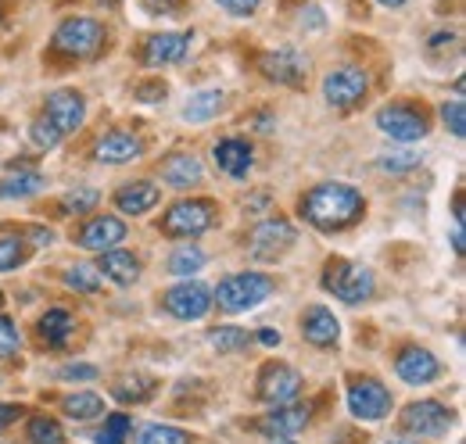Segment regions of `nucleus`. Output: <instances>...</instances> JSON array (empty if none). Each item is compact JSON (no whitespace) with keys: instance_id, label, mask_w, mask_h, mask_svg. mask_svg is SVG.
I'll return each instance as SVG.
<instances>
[{"instance_id":"obj_38","label":"nucleus","mask_w":466,"mask_h":444,"mask_svg":"<svg viewBox=\"0 0 466 444\" xmlns=\"http://www.w3.org/2000/svg\"><path fill=\"white\" fill-rule=\"evenodd\" d=\"M208 344H212L216 351L230 355V351H240V348H248V333L240 330V327H219V330L208 333Z\"/></svg>"},{"instance_id":"obj_45","label":"nucleus","mask_w":466,"mask_h":444,"mask_svg":"<svg viewBox=\"0 0 466 444\" xmlns=\"http://www.w3.org/2000/svg\"><path fill=\"white\" fill-rule=\"evenodd\" d=\"M22 419V405H0V434L11 427V423H18Z\"/></svg>"},{"instance_id":"obj_8","label":"nucleus","mask_w":466,"mask_h":444,"mask_svg":"<svg viewBox=\"0 0 466 444\" xmlns=\"http://www.w3.org/2000/svg\"><path fill=\"white\" fill-rule=\"evenodd\" d=\"M377 126H380V133H388L391 140H406V144L423 140V136L431 133V122H427L423 108L406 105V101L388 105V108L377 111Z\"/></svg>"},{"instance_id":"obj_18","label":"nucleus","mask_w":466,"mask_h":444,"mask_svg":"<svg viewBox=\"0 0 466 444\" xmlns=\"http://www.w3.org/2000/svg\"><path fill=\"white\" fill-rule=\"evenodd\" d=\"M44 115L58 126L61 133H76V129L83 126V118H86V101H83V94H76V90H55V94L47 97Z\"/></svg>"},{"instance_id":"obj_21","label":"nucleus","mask_w":466,"mask_h":444,"mask_svg":"<svg viewBox=\"0 0 466 444\" xmlns=\"http://www.w3.org/2000/svg\"><path fill=\"white\" fill-rule=\"evenodd\" d=\"M162 201V190L147 179H137V183H126L116 190V208L122 216H147L155 205Z\"/></svg>"},{"instance_id":"obj_53","label":"nucleus","mask_w":466,"mask_h":444,"mask_svg":"<svg viewBox=\"0 0 466 444\" xmlns=\"http://www.w3.org/2000/svg\"><path fill=\"white\" fill-rule=\"evenodd\" d=\"M94 4H97V7H118L122 0H94Z\"/></svg>"},{"instance_id":"obj_2","label":"nucleus","mask_w":466,"mask_h":444,"mask_svg":"<svg viewBox=\"0 0 466 444\" xmlns=\"http://www.w3.org/2000/svg\"><path fill=\"white\" fill-rule=\"evenodd\" d=\"M101 47H105V25L94 18H83V15L65 18L51 36V51L65 57H94L101 55Z\"/></svg>"},{"instance_id":"obj_41","label":"nucleus","mask_w":466,"mask_h":444,"mask_svg":"<svg viewBox=\"0 0 466 444\" xmlns=\"http://www.w3.org/2000/svg\"><path fill=\"white\" fill-rule=\"evenodd\" d=\"M441 118H445V126L452 129V136H466V108H463V101H452V105H445L441 108Z\"/></svg>"},{"instance_id":"obj_37","label":"nucleus","mask_w":466,"mask_h":444,"mask_svg":"<svg viewBox=\"0 0 466 444\" xmlns=\"http://www.w3.org/2000/svg\"><path fill=\"white\" fill-rule=\"evenodd\" d=\"M133 434V423H129V416H122V412H112L108 419H105V427L94 434V444H126V438Z\"/></svg>"},{"instance_id":"obj_28","label":"nucleus","mask_w":466,"mask_h":444,"mask_svg":"<svg viewBox=\"0 0 466 444\" xmlns=\"http://www.w3.org/2000/svg\"><path fill=\"white\" fill-rule=\"evenodd\" d=\"M61 412H65L68 419H76V423L97 419V416L105 412V398H97V394H90V390H79V394H68V398L61 401Z\"/></svg>"},{"instance_id":"obj_25","label":"nucleus","mask_w":466,"mask_h":444,"mask_svg":"<svg viewBox=\"0 0 466 444\" xmlns=\"http://www.w3.org/2000/svg\"><path fill=\"white\" fill-rule=\"evenodd\" d=\"M72 327H76V319H72L68 308H47V312L40 316V323H36V333H40L51 348H65L68 337H72Z\"/></svg>"},{"instance_id":"obj_22","label":"nucleus","mask_w":466,"mask_h":444,"mask_svg":"<svg viewBox=\"0 0 466 444\" xmlns=\"http://www.w3.org/2000/svg\"><path fill=\"white\" fill-rule=\"evenodd\" d=\"M158 176L173 190H190V187H198L205 179V166H201L198 155H169L158 168Z\"/></svg>"},{"instance_id":"obj_19","label":"nucleus","mask_w":466,"mask_h":444,"mask_svg":"<svg viewBox=\"0 0 466 444\" xmlns=\"http://www.w3.org/2000/svg\"><path fill=\"white\" fill-rule=\"evenodd\" d=\"M301 337L312 344V348H334L338 344V337H341V323L334 319V312L327 308V305H312V308H305V316H301Z\"/></svg>"},{"instance_id":"obj_24","label":"nucleus","mask_w":466,"mask_h":444,"mask_svg":"<svg viewBox=\"0 0 466 444\" xmlns=\"http://www.w3.org/2000/svg\"><path fill=\"white\" fill-rule=\"evenodd\" d=\"M97 273L108 277L112 283H118V287H129V283L140 279V262H137L133 251L108 247V251H101V258H97Z\"/></svg>"},{"instance_id":"obj_23","label":"nucleus","mask_w":466,"mask_h":444,"mask_svg":"<svg viewBox=\"0 0 466 444\" xmlns=\"http://www.w3.org/2000/svg\"><path fill=\"white\" fill-rule=\"evenodd\" d=\"M212 158H216V166L223 168L230 179H244L248 172H251V162H255V151H251V144L248 140H219L216 147H212Z\"/></svg>"},{"instance_id":"obj_9","label":"nucleus","mask_w":466,"mask_h":444,"mask_svg":"<svg viewBox=\"0 0 466 444\" xmlns=\"http://www.w3.org/2000/svg\"><path fill=\"white\" fill-rule=\"evenodd\" d=\"M366 90H370V79H366V72H362L359 65H341V68L327 72V79H323V97H327V105H334V108H341V111L355 108V105L366 97Z\"/></svg>"},{"instance_id":"obj_26","label":"nucleus","mask_w":466,"mask_h":444,"mask_svg":"<svg viewBox=\"0 0 466 444\" xmlns=\"http://www.w3.org/2000/svg\"><path fill=\"white\" fill-rule=\"evenodd\" d=\"M155 390H158V380H155V377H147V373H126V377L116 380L112 394H116L122 405H140V401H147Z\"/></svg>"},{"instance_id":"obj_20","label":"nucleus","mask_w":466,"mask_h":444,"mask_svg":"<svg viewBox=\"0 0 466 444\" xmlns=\"http://www.w3.org/2000/svg\"><path fill=\"white\" fill-rule=\"evenodd\" d=\"M140 151H144V144H140V136H133V133H105L97 144H94V158L97 162H105V166H122V162H133V158H140Z\"/></svg>"},{"instance_id":"obj_10","label":"nucleus","mask_w":466,"mask_h":444,"mask_svg":"<svg viewBox=\"0 0 466 444\" xmlns=\"http://www.w3.org/2000/svg\"><path fill=\"white\" fill-rule=\"evenodd\" d=\"M294 240H298V233H294V226L288 219H266L251 229L248 251L258 262H277V258H284V251L291 247Z\"/></svg>"},{"instance_id":"obj_39","label":"nucleus","mask_w":466,"mask_h":444,"mask_svg":"<svg viewBox=\"0 0 466 444\" xmlns=\"http://www.w3.org/2000/svg\"><path fill=\"white\" fill-rule=\"evenodd\" d=\"M65 212H72V216H86V212H94V205H101V194L94 190V187H79V190H72V194H65Z\"/></svg>"},{"instance_id":"obj_6","label":"nucleus","mask_w":466,"mask_h":444,"mask_svg":"<svg viewBox=\"0 0 466 444\" xmlns=\"http://www.w3.org/2000/svg\"><path fill=\"white\" fill-rule=\"evenodd\" d=\"M456 423V412L445 409L441 401L434 398H423V401H412L402 409V430L406 434H420V438H445Z\"/></svg>"},{"instance_id":"obj_12","label":"nucleus","mask_w":466,"mask_h":444,"mask_svg":"<svg viewBox=\"0 0 466 444\" xmlns=\"http://www.w3.org/2000/svg\"><path fill=\"white\" fill-rule=\"evenodd\" d=\"M258 72L269 83H284V86H301L309 79V57L294 47H277L258 55Z\"/></svg>"},{"instance_id":"obj_43","label":"nucleus","mask_w":466,"mask_h":444,"mask_svg":"<svg viewBox=\"0 0 466 444\" xmlns=\"http://www.w3.org/2000/svg\"><path fill=\"white\" fill-rule=\"evenodd\" d=\"M227 15H237V18H248L255 7H258V0H216Z\"/></svg>"},{"instance_id":"obj_27","label":"nucleus","mask_w":466,"mask_h":444,"mask_svg":"<svg viewBox=\"0 0 466 444\" xmlns=\"http://www.w3.org/2000/svg\"><path fill=\"white\" fill-rule=\"evenodd\" d=\"M223 90H198L187 105H183V118L187 122H208V118H216L219 108H223Z\"/></svg>"},{"instance_id":"obj_14","label":"nucleus","mask_w":466,"mask_h":444,"mask_svg":"<svg viewBox=\"0 0 466 444\" xmlns=\"http://www.w3.org/2000/svg\"><path fill=\"white\" fill-rule=\"evenodd\" d=\"M194 36L190 33H151L140 47V61L147 68H162V65H179L183 57L190 55Z\"/></svg>"},{"instance_id":"obj_13","label":"nucleus","mask_w":466,"mask_h":444,"mask_svg":"<svg viewBox=\"0 0 466 444\" xmlns=\"http://www.w3.org/2000/svg\"><path fill=\"white\" fill-rule=\"evenodd\" d=\"M255 394L266 401V405H288L301 394V377L294 373L288 362H266L258 369V388Z\"/></svg>"},{"instance_id":"obj_15","label":"nucleus","mask_w":466,"mask_h":444,"mask_svg":"<svg viewBox=\"0 0 466 444\" xmlns=\"http://www.w3.org/2000/svg\"><path fill=\"white\" fill-rule=\"evenodd\" d=\"M395 373H399L406 384L420 388V384H434V380L441 377V362L434 358V351L409 344V348H402V355L395 358Z\"/></svg>"},{"instance_id":"obj_51","label":"nucleus","mask_w":466,"mask_h":444,"mask_svg":"<svg viewBox=\"0 0 466 444\" xmlns=\"http://www.w3.org/2000/svg\"><path fill=\"white\" fill-rule=\"evenodd\" d=\"M258 340H262V344H280V333H277V330H262V333H258Z\"/></svg>"},{"instance_id":"obj_48","label":"nucleus","mask_w":466,"mask_h":444,"mask_svg":"<svg viewBox=\"0 0 466 444\" xmlns=\"http://www.w3.org/2000/svg\"><path fill=\"white\" fill-rule=\"evenodd\" d=\"M25 240H33V244H36V247H44V244H51V229H40V226H33V229H29V237H25Z\"/></svg>"},{"instance_id":"obj_50","label":"nucleus","mask_w":466,"mask_h":444,"mask_svg":"<svg viewBox=\"0 0 466 444\" xmlns=\"http://www.w3.org/2000/svg\"><path fill=\"white\" fill-rule=\"evenodd\" d=\"M452 247H456V255H463V226L452 229Z\"/></svg>"},{"instance_id":"obj_35","label":"nucleus","mask_w":466,"mask_h":444,"mask_svg":"<svg viewBox=\"0 0 466 444\" xmlns=\"http://www.w3.org/2000/svg\"><path fill=\"white\" fill-rule=\"evenodd\" d=\"M29 444H65V430L51 416H33L29 419Z\"/></svg>"},{"instance_id":"obj_5","label":"nucleus","mask_w":466,"mask_h":444,"mask_svg":"<svg viewBox=\"0 0 466 444\" xmlns=\"http://www.w3.org/2000/svg\"><path fill=\"white\" fill-rule=\"evenodd\" d=\"M216 222V208L205 197H187L176 201L173 208L162 216V233L166 237H201L205 229H212Z\"/></svg>"},{"instance_id":"obj_7","label":"nucleus","mask_w":466,"mask_h":444,"mask_svg":"<svg viewBox=\"0 0 466 444\" xmlns=\"http://www.w3.org/2000/svg\"><path fill=\"white\" fill-rule=\"evenodd\" d=\"M349 409L355 419L362 423H377L391 412V390L373 377H355L349 384Z\"/></svg>"},{"instance_id":"obj_47","label":"nucleus","mask_w":466,"mask_h":444,"mask_svg":"<svg viewBox=\"0 0 466 444\" xmlns=\"http://www.w3.org/2000/svg\"><path fill=\"white\" fill-rule=\"evenodd\" d=\"M298 18H301V25L309 22V25L316 29V33H323V15H319V11L312 7V4H309V7H301V15H298Z\"/></svg>"},{"instance_id":"obj_40","label":"nucleus","mask_w":466,"mask_h":444,"mask_svg":"<svg viewBox=\"0 0 466 444\" xmlns=\"http://www.w3.org/2000/svg\"><path fill=\"white\" fill-rule=\"evenodd\" d=\"M18 351H22V333H18V327L11 319L0 316V358H11Z\"/></svg>"},{"instance_id":"obj_17","label":"nucleus","mask_w":466,"mask_h":444,"mask_svg":"<svg viewBox=\"0 0 466 444\" xmlns=\"http://www.w3.org/2000/svg\"><path fill=\"white\" fill-rule=\"evenodd\" d=\"M312 419V409L309 405H277L269 416H262L255 427L266 434V438H294L309 427Z\"/></svg>"},{"instance_id":"obj_55","label":"nucleus","mask_w":466,"mask_h":444,"mask_svg":"<svg viewBox=\"0 0 466 444\" xmlns=\"http://www.w3.org/2000/svg\"><path fill=\"white\" fill-rule=\"evenodd\" d=\"M388 444H420V441H409V438H395V441H388Z\"/></svg>"},{"instance_id":"obj_3","label":"nucleus","mask_w":466,"mask_h":444,"mask_svg":"<svg viewBox=\"0 0 466 444\" xmlns=\"http://www.w3.org/2000/svg\"><path fill=\"white\" fill-rule=\"evenodd\" d=\"M269 294H273V277H266V273H237V277H227L216 287L212 301H219L223 312H248V308L262 305Z\"/></svg>"},{"instance_id":"obj_1","label":"nucleus","mask_w":466,"mask_h":444,"mask_svg":"<svg viewBox=\"0 0 466 444\" xmlns=\"http://www.w3.org/2000/svg\"><path fill=\"white\" fill-rule=\"evenodd\" d=\"M298 212L309 226H316L323 233H338L366 216V201L349 183H319L301 197Z\"/></svg>"},{"instance_id":"obj_54","label":"nucleus","mask_w":466,"mask_h":444,"mask_svg":"<svg viewBox=\"0 0 466 444\" xmlns=\"http://www.w3.org/2000/svg\"><path fill=\"white\" fill-rule=\"evenodd\" d=\"M380 4H384V7H402L406 0H380Z\"/></svg>"},{"instance_id":"obj_4","label":"nucleus","mask_w":466,"mask_h":444,"mask_svg":"<svg viewBox=\"0 0 466 444\" xmlns=\"http://www.w3.org/2000/svg\"><path fill=\"white\" fill-rule=\"evenodd\" d=\"M323 287L345 305H362L373 294V273L349 258H330L323 269Z\"/></svg>"},{"instance_id":"obj_36","label":"nucleus","mask_w":466,"mask_h":444,"mask_svg":"<svg viewBox=\"0 0 466 444\" xmlns=\"http://www.w3.org/2000/svg\"><path fill=\"white\" fill-rule=\"evenodd\" d=\"M29 140H33V147H40V151H55L61 140H65V133H61L47 115H40V118L29 126Z\"/></svg>"},{"instance_id":"obj_29","label":"nucleus","mask_w":466,"mask_h":444,"mask_svg":"<svg viewBox=\"0 0 466 444\" xmlns=\"http://www.w3.org/2000/svg\"><path fill=\"white\" fill-rule=\"evenodd\" d=\"M44 190V176L40 172H11L0 183V197H33Z\"/></svg>"},{"instance_id":"obj_44","label":"nucleus","mask_w":466,"mask_h":444,"mask_svg":"<svg viewBox=\"0 0 466 444\" xmlns=\"http://www.w3.org/2000/svg\"><path fill=\"white\" fill-rule=\"evenodd\" d=\"M144 7H147L151 15H176V11L183 7V0H144Z\"/></svg>"},{"instance_id":"obj_46","label":"nucleus","mask_w":466,"mask_h":444,"mask_svg":"<svg viewBox=\"0 0 466 444\" xmlns=\"http://www.w3.org/2000/svg\"><path fill=\"white\" fill-rule=\"evenodd\" d=\"M137 97L140 101H166V83H147V86H140Z\"/></svg>"},{"instance_id":"obj_16","label":"nucleus","mask_w":466,"mask_h":444,"mask_svg":"<svg viewBox=\"0 0 466 444\" xmlns=\"http://www.w3.org/2000/svg\"><path fill=\"white\" fill-rule=\"evenodd\" d=\"M72 240L86 251H108V247H118L126 240V222L116 216H97V219L83 222Z\"/></svg>"},{"instance_id":"obj_52","label":"nucleus","mask_w":466,"mask_h":444,"mask_svg":"<svg viewBox=\"0 0 466 444\" xmlns=\"http://www.w3.org/2000/svg\"><path fill=\"white\" fill-rule=\"evenodd\" d=\"M266 444H298L294 438H266Z\"/></svg>"},{"instance_id":"obj_30","label":"nucleus","mask_w":466,"mask_h":444,"mask_svg":"<svg viewBox=\"0 0 466 444\" xmlns=\"http://www.w3.org/2000/svg\"><path fill=\"white\" fill-rule=\"evenodd\" d=\"M205 262H208V255L201 251V247H176L173 255H169V273L176 277H190V273H201L205 269Z\"/></svg>"},{"instance_id":"obj_31","label":"nucleus","mask_w":466,"mask_h":444,"mask_svg":"<svg viewBox=\"0 0 466 444\" xmlns=\"http://www.w3.org/2000/svg\"><path fill=\"white\" fill-rule=\"evenodd\" d=\"M133 444H190V434L179 427H166V423H147Z\"/></svg>"},{"instance_id":"obj_42","label":"nucleus","mask_w":466,"mask_h":444,"mask_svg":"<svg viewBox=\"0 0 466 444\" xmlns=\"http://www.w3.org/2000/svg\"><path fill=\"white\" fill-rule=\"evenodd\" d=\"M61 380L68 384H86V380H97V366H86V362H72L58 373Z\"/></svg>"},{"instance_id":"obj_34","label":"nucleus","mask_w":466,"mask_h":444,"mask_svg":"<svg viewBox=\"0 0 466 444\" xmlns=\"http://www.w3.org/2000/svg\"><path fill=\"white\" fill-rule=\"evenodd\" d=\"M65 287H72V290H79V294H97V290H101V273H97V266L79 262V266H72V269L65 273Z\"/></svg>"},{"instance_id":"obj_11","label":"nucleus","mask_w":466,"mask_h":444,"mask_svg":"<svg viewBox=\"0 0 466 444\" xmlns=\"http://www.w3.org/2000/svg\"><path fill=\"white\" fill-rule=\"evenodd\" d=\"M162 305H166V312L173 319L194 323V319H201L212 308V287H205L198 279H183V283H176V287L166 290V301Z\"/></svg>"},{"instance_id":"obj_33","label":"nucleus","mask_w":466,"mask_h":444,"mask_svg":"<svg viewBox=\"0 0 466 444\" xmlns=\"http://www.w3.org/2000/svg\"><path fill=\"white\" fill-rule=\"evenodd\" d=\"M377 168L388 172V176H406L412 168H420V151H406V147H395L388 155L377 158Z\"/></svg>"},{"instance_id":"obj_49","label":"nucleus","mask_w":466,"mask_h":444,"mask_svg":"<svg viewBox=\"0 0 466 444\" xmlns=\"http://www.w3.org/2000/svg\"><path fill=\"white\" fill-rule=\"evenodd\" d=\"M266 201H269V190H262V194H255L248 208H251V212H262V208H266Z\"/></svg>"},{"instance_id":"obj_32","label":"nucleus","mask_w":466,"mask_h":444,"mask_svg":"<svg viewBox=\"0 0 466 444\" xmlns=\"http://www.w3.org/2000/svg\"><path fill=\"white\" fill-rule=\"evenodd\" d=\"M25 255H29L25 237H0V273H15L18 266H25Z\"/></svg>"},{"instance_id":"obj_56","label":"nucleus","mask_w":466,"mask_h":444,"mask_svg":"<svg viewBox=\"0 0 466 444\" xmlns=\"http://www.w3.org/2000/svg\"><path fill=\"white\" fill-rule=\"evenodd\" d=\"M0 305H4V294H0Z\"/></svg>"}]
</instances>
